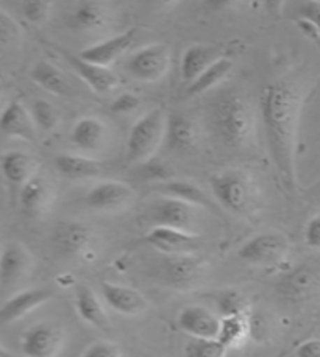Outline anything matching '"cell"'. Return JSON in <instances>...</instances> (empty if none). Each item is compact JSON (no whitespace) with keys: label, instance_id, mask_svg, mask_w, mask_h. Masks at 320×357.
<instances>
[{"label":"cell","instance_id":"15","mask_svg":"<svg viewBox=\"0 0 320 357\" xmlns=\"http://www.w3.org/2000/svg\"><path fill=\"white\" fill-rule=\"evenodd\" d=\"M177 325L189 337H206V339H219L222 326V319L197 304H191L180 310L177 315Z\"/></svg>","mask_w":320,"mask_h":357},{"label":"cell","instance_id":"39","mask_svg":"<svg viewBox=\"0 0 320 357\" xmlns=\"http://www.w3.org/2000/svg\"><path fill=\"white\" fill-rule=\"evenodd\" d=\"M122 349L119 345L112 342H106V340H100L94 342L85 349L83 356L86 357H119L122 356Z\"/></svg>","mask_w":320,"mask_h":357},{"label":"cell","instance_id":"36","mask_svg":"<svg viewBox=\"0 0 320 357\" xmlns=\"http://www.w3.org/2000/svg\"><path fill=\"white\" fill-rule=\"evenodd\" d=\"M50 0H22V15L30 24H44L50 16Z\"/></svg>","mask_w":320,"mask_h":357},{"label":"cell","instance_id":"34","mask_svg":"<svg viewBox=\"0 0 320 357\" xmlns=\"http://www.w3.org/2000/svg\"><path fill=\"white\" fill-rule=\"evenodd\" d=\"M30 112H31L33 119H35L38 130L49 133V131H53L57 128L59 116H58V111L55 109V107H53L50 102L39 98V100L33 102Z\"/></svg>","mask_w":320,"mask_h":357},{"label":"cell","instance_id":"14","mask_svg":"<svg viewBox=\"0 0 320 357\" xmlns=\"http://www.w3.org/2000/svg\"><path fill=\"white\" fill-rule=\"evenodd\" d=\"M21 347L30 357L57 356L63 347V333L53 323H38L25 331Z\"/></svg>","mask_w":320,"mask_h":357},{"label":"cell","instance_id":"17","mask_svg":"<svg viewBox=\"0 0 320 357\" xmlns=\"http://www.w3.org/2000/svg\"><path fill=\"white\" fill-rule=\"evenodd\" d=\"M100 292H102L106 304L122 315L136 317L149 309V303L144 298V295L133 287L103 281L100 282Z\"/></svg>","mask_w":320,"mask_h":357},{"label":"cell","instance_id":"5","mask_svg":"<svg viewBox=\"0 0 320 357\" xmlns=\"http://www.w3.org/2000/svg\"><path fill=\"white\" fill-rule=\"evenodd\" d=\"M170 68V50L166 44L144 45L130 55L125 70L131 78L143 83H155L168 75Z\"/></svg>","mask_w":320,"mask_h":357},{"label":"cell","instance_id":"3","mask_svg":"<svg viewBox=\"0 0 320 357\" xmlns=\"http://www.w3.org/2000/svg\"><path fill=\"white\" fill-rule=\"evenodd\" d=\"M214 200L235 215H252L259 204V188L249 170L225 169L210 176Z\"/></svg>","mask_w":320,"mask_h":357},{"label":"cell","instance_id":"7","mask_svg":"<svg viewBox=\"0 0 320 357\" xmlns=\"http://www.w3.org/2000/svg\"><path fill=\"white\" fill-rule=\"evenodd\" d=\"M206 272V262L194 253L166 255L158 266L161 280L170 287L191 289L197 286Z\"/></svg>","mask_w":320,"mask_h":357},{"label":"cell","instance_id":"4","mask_svg":"<svg viewBox=\"0 0 320 357\" xmlns=\"http://www.w3.org/2000/svg\"><path fill=\"white\" fill-rule=\"evenodd\" d=\"M168 114L161 108L150 109L133 125L126 137L125 156L131 164L147 162L166 139Z\"/></svg>","mask_w":320,"mask_h":357},{"label":"cell","instance_id":"46","mask_svg":"<svg viewBox=\"0 0 320 357\" xmlns=\"http://www.w3.org/2000/svg\"><path fill=\"white\" fill-rule=\"evenodd\" d=\"M155 2L159 5V6H164V8H169V6L175 5L178 0H155Z\"/></svg>","mask_w":320,"mask_h":357},{"label":"cell","instance_id":"26","mask_svg":"<svg viewBox=\"0 0 320 357\" xmlns=\"http://www.w3.org/2000/svg\"><path fill=\"white\" fill-rule=\"evenodd\" d=\"M75 309L83 321L99 329H108L110 319L97 294L86 284L75 286Z\"/></svg>","mask_w":320,"mask_h":357},{"label":"cell","instance_id":"44","mask_svg":"<svg viewBox=\"0 0 320 357\" xmlns=\"http://www.w3.org/2000/svg\"><path fill=\"white\" fill-rule=\"evenodd\" d=\"M284 5H286V0H264L266 11H268V15L272 19H275V21L282 17Z\"/></svg>","mask_w":320,"mask_h":357},{"label":"cell","instance_id":"23","mask_svg":"<svg viewBox=\"0 0 320 357\" xmlns=\"http://www.w3.org/2000/svg\"><path fill=\"white\" fill-rule=\"evenodd\" d=\"M166 144L170 150L188 151L196 147L198 141V130L196 122L183 112H172L166 125Z\"/></svg>","mask_w":320,"mask_h":357},{"label":"cell","instance_id":"22","mask_svg":"<svg viewBox=\"0 0 320 357\" xmlns=\"http://www.w3.org/2000/svg\"><path fill=\"white\" fill-rule=\"evenodd\" d=\"M224 49L221 45H206V44H194L184 50L180 61V74H182V80L189 84L196 80V78L202 74L205 69L222 58Z\"/></svg>","mask_w":320,"mask_h":357},{"label":"cell","instance_id":"11","mask_svg":"<svg viewBox=\"0 0 320 357\" xmlns=\"http://www.w3.org/2000/svg\"><path fill=\"white\" fill-rule=\"evenodd\" d=\"M94 234L88 225L77 220H64L53 231L52 243L63 257H77L92 245Z\"/></svg>","mask_w":320,"mask_h":357},{"label":"cell","instance_id":"40","mask_svg":"<svg viewBox=\"0 0 320 357\" xmlns=\"http://www.w3.org/2000/svg\"><path fill=\"white\" fill-rule=\"evenodd\" d=\"M139 105H141V100H139L138 96L131 94V92H125V94L117 96L112 100L111 111L116 112V114H129V112L138 109Z\"/></svg>","mask_w":320,"mask_h":357},{"label":"cell","instance_id":"1","mask_svg":"<svg viewBox=\"0 0 320 357\" xmlns=\"http://www.w3.org/2000/svg\"><path fill=\"white\" fill-rule=\"evenodd\" d=\"M302 107V92L289 80L268 84L259 97V112L270 161L289 192L297 184L296 147Z\"/></svg>","mask_w":320,"mask_h":357},{"label":"cell","instance_id":"18","mask_svg":"<svg viewBox=\"0 0 320 357\" xmlns=\"http://www.w3.org/2000/svg\"><path fill=\"white\" fill-rule=\"evenodd\" d=\"M0 128L6 137H17L24 141H36L38 127L21 100H11L3 108L2 119H0Z\"/></svg>","mask_w":320,"mask_h":357},{"label":"cell","instance_id":"33","mask_svg":"<svg viewBox=\"0 0 320 357\" xmlns=\"http://www.w3.org/2000/svg\"><path fill=\"white\" fill-rule=\"evenodd\" d=\"M226 348L221 339H206V337H191L184 345V354L189 357H222Z\"/></svg>","mask_w":320,"mask_h":357},{"label":"cell","instance_id":"27","mask_svg":"<svg viewBox=\"0 0 320 357\" xmlns=\"http://www.w3.org/2000/svg\"><path fill=\"white\" fill-rule=\"evenodd\" d=\"M106 137V125L97 117L78 119L71 133V142L82 151H96L102 147Z\"/></svg>","mask_w":320,"mask_h":357},{"label":"cell","instance_id":"38","mask_svg":"<svg viewBox=\"0 0 320 357\" xmlns=\"http://www.w3.org/2000/svg\"><path fill=\"white\" fill-rule=\"evenodd\" d=\"M298 19L310 22L320 31V0H300Z\"/></svg>","mask_w":320,"mask_h":357},{"label":"cell","instance_id":"37","mask_svg":"<svg viewBox=\"0 0 320 357\" xmlns=\"http://www.w3.org/2000/svg\"><path fill=\"white\" fill-rule=\"evenodd\" d=\"M217 307L224 317L245 314V301L238 292H224L217 296Z\"/></svg>","mask_w":320,"mask_h":357},{"label":"cell","instance_id":"25","mask_svg":"<svg viewBox=\"0 0 320 357\" xmlns=\"http://www.w3.org/2000/svg\"><path fill=\"white\" fill-rule=\"evenodd\" d=\"M108 8L100 0H82L68 17L71 29L78 31H94L108 24Z\"/></svg>","mask_w":320,"mask_h":357},{"label":"cell","instance_id":"35","mask_svg":"<svg viewBox=\"0 0 320 357\" xmlns=\"http://www.w3.org/2000/svg\"><path fill=\"white\" fill-rule=\"evenodd\" d=\"M22 41V29L8 11H0V43L3 49H15Z\"/></svg>","mask_w":320,"mask_h":357},{"label":"cell","instance_id":"31","mask_svg":"<svg viewBox=\"0 0 320 357\" xmlns=\"http://www.w3.org/2000/svg\"><path fill=\"white\" fill-rule=\"evenodd\" d=\"M30 78L38 86H41L44 91L50 92L53 96L68 97L72 94V88L68 78L63 75V72L57 66H53L49 61H38L33 66Z\"/></svg>","mask_w":320,"mask_h":357},{"label":"cell","instance_id":"19","mask_svg":"<svg viewBox=\"0 0 320 357\" xmlns=\"http://www.w3.org/2000/svg\"><path fill=\"white\" fill-rule=\"evenodd\" d=\"M136 33L138 29H129L119 35L103 39L94 45H89V47L83 49L80 52V56L88 59V61L102 64V66H108L116 61L117 58H121L126 50H129L133 43L136 39Z\"/></svg>","mask_w":320,"mask_h":357},{"label":"cell","instance_id":"28","mask_svg":"<svg viewBox=\"0 0 320 357\" xmlns=\"http://www.w3.org/2000/svg\"><path fill=\"white\" fill-rule=\"evenodd\" d=\"M55 169L68 180H88L103 174V165L88 156L59 153L55 158Z\"/></svg>","mask_w":320,"mask_h":357},{"label":"cell","instance_id":"6","mask_svg":"<svg viewBox=\"0 0 320 357\" xmlns=\"http://www.w3.org/2000/svg\"><path fill=\"white\" fill-rule=\"evenodd\" d=\"M197 209H202L196 204L182 200V198L163 195L152 202L147 208L149 220L153 227H170L189 233H196L197 227Z\"/></svg>","mask_w":320,"mask_h":357},{"label":"cell","instance_id":"2","mask_svg":"<svg viewBox=\"0 0 320 357\" xmlns=\"http://www.w3.org/2000/svg\"><path fill=\"white\" fill-rule=\"evenodd\" d=\"M255 111L245 97L226 92L212 107V128L231 149H242L255 136Z\"/></svg>","mask_w":320,"mask_h":357},{"label":"cell","instance_id":"32","mask_svg":"<svg viewBox=\"0 0 320 357\" xmlns=\"http://www.w3.org/2000/svg\"><path fill=\"white\" fill-rule=\"evenodd\" d=\"M247 333H249V323L245 314L222 317V326L219 339L226 348H239L244 343Z\"/></svg>","mask_w":320,"mask_h":357},{"label":"cell","instance_id":"10","mask_svg":"<svg viewBox=\"0 0 320 357\" xmlns=\"http://www.w3.org/2000/svg\"><path fill=\"white\" fill-rule=\"evenodd\" d=\"M320 289V267L314 264H300L289 270L278 282V290L286 300L302 303Z\"/></svg>","mask_w":320,"mask_h":357},{"label":"cell","instance_id":"29","mask_svg":"<svg viewBox=\"0 0 320 357\" xmlns=\"http://www.w3.org/2000/svg\"><path fill=\"white\" fill-rule=\"evenodd\" d=\"M233 68H235V63H233L231 58H219L208 69H205L194 82L188 84L186 94L189 97H198L206 94V92H210L211 89H214L216 86L225 82L233 72Z\"/></svg>","mask_w":320,"mask_h":357},{"label":"cell","instance_id":"45","mask_svg":"<svg viewBox=\"0 0 320 357\" xmlns=\"http://www.w3.org/2000/svg\"><path fill=\"white\" fill-rule=\"evenodd\" d=\"M297 25H298V29L302 30L310 39H312V41H314L320 49V31L314 27V25H311L306 21H302V19H297Z\"/></svg>","mask_w":320,"mask_h":357},{"label":"cell","instance_id":"24","mask_svg":"<svg viewBox=\"0 0 320 357\" xmlns=\"http://www.w3.org/2000/svg\"><path fill=\"white\" fill-rule=\"evenodd\" d=\"M157 189L163 195L182 198L184 202L196 204V206L206 211H212V213H219V206H221L202 188H198L196 183L188 180H164L158 184Z\"/></svg>","mask_w":320,"mask_h":357},{"label":"cell","instance_id":"21","mask_svg":"<svg viewBox=\"0 0 320 357\" xmlns=\"http://www.w3.org/2000/svg\"><path fill=\"white\" fill-rule=\"evenodd\" d=\"M133 190L122 181H100L88 194L85 202L91 209L115 211L131 200Z\"/></svg>","mask_w":320,"mask_h":357},{"label":"cell","instance_id":"13","mask_svg":"<svg viewBox=\"0 0 320 357\" xmlns=\"http://www.w3.org/2000/svg\"><path fill=\"white\" fill-rule=\"evenodd\" d=\"M145 242L164 255H182V253H196L200 250V239L196 233L189 231L170 228V227H152L145 234Z\"/></svg>","mask_w":320,"mask_h":357},{"label":"cell","instance_id":"20","mask_svg":"<svg viewBox=\"0 0 320 357\" xmlns=\"http://www.w3.org/2000/svg\"><path fill=\"white\" fill-rule=\"evenodd\" d=\"M53 294L50 289H30L24 290V292L17 294L11 298L5 300L2 307H0V321L2 325H8V323H15L16 320L22 319L31 310L43 306L53 298Z\"/></svg>","mask_w":320,"mask_h":357},{"label":"cell","instance_id":"43","mask_svg":"<svg viewBox=\"0 0 320 357\" xmlns=\"http://www.w3.org/2000/svg\"><path fill=\"white\" fill-rule=\"evenodd\" d=\"M242 0H203L205 6L211 11L222 13V11H230L238 8L241 5Z\"/></svg>","mask_w":320,"mask_h":357},{"label":"cell","instance_id":"9","mask_svg":"<svg viewBox=\"0 0 320 357\" xmlns=\"http://www.w3.org/2000/svg\"><path fill=\"white\" fill-rule=\"evenodd\" d=\"M55 202V190L52 181L44 175L35 174L22 184L19 194V206L22 214L30 220H39L49 213Z\"/></svg>","mask_w":320,"mask_h":357},{"label":"cell","instance_id":"41","mask_svg":"<svg viewBox=\"0 0 320 357\" xmlns=\"http://www.w3.org/2000/svg\"><path fill=\"white\" fill-rule=\"evenodd\" d=\"M305 243L310 248L320 251V213L312 215L305 227Z\"/></svg>","mask_w":320,"mask_h":357},{"label":"cell","instance_id":"12","mask_svg":"<svg viewBox=\"0 0 320 357\" xmlns=\"http://www.w3.org/2000/svg\"><path fill=\"white\" fill-rule=\"evenodd\" d=\"M61 55L64 56L71 68L74 69L75 74L82 78L96 94L106 96L117 88L119 77L108 68V66L88 61V59H85L80 55L69 54V52L66 50H61Z\"/></svg>","mask_w":320,"mask_h":357},{"label":"cell","instance_id":"30","mask_svg":"<svg viewBox=\"0 0 320 357\" xmlns=\"http://www.w3.org/2000/svg\"><path fill=\"white\" fill-rule=\"evenodd\" d=\"M0 167H2L5 180L11 184H16V186H22L36 172L33 158L27 155L25 151L19 150L5 151L2 160H0Z\"/></svg>","mask_w":320,"mask_h":357},{"label":"cell","instance_id":"42","mask_svg":"<svg viewBox=\"0 0 320 357\" xmlns=\"http://www.w3.org/2000/svg\"><path fill=\"white\" fill-rule=\"evenodd\" d=\"M296 356L320 357V339H308L303 343H300L296 349Z\"/></svg>","mask_w":320,"mask_h":357},{"label":"cell","instance_id":"8","mask_svg":"<svg viewBox=\"0 0 320 357\" xmlns=\"http://www.w3.org/2000/svg\"><path fill=\"white\" fill-rule=\"evenodd\" d=\"M291 243L282 233H261L239 248L238 257L250 266H275L289 253Z\"/></svg>","mask_w":320,"mask_h":357},{"label":"cell","instance_id":"16","mask_svg":"<svg viewBox=\"0 0 320 357\" xmlns=\"http://www.w3.org/2000/svg\"><path fill=\"white\" fill-rule=\"evenodd\" d=\"M31 270V256L22 243L8 242L3 245L0 257V284L2 292L15 287Z\"/></svg>","mask_w":320,"mask_h":357}]
</instances>
